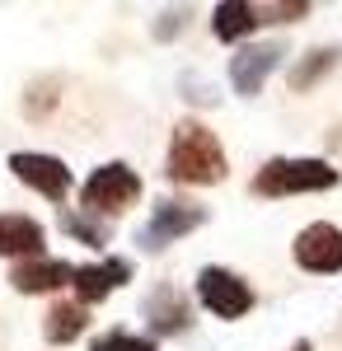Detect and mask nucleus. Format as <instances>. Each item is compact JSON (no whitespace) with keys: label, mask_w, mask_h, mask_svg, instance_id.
Returning a JSON list of instances; mask_svg holds the SVG:
<instances>
[{"label":"nucleus","mask_w":342,"mask_h":351,"mask_svg":"<svg viewBox=\"0 0 342 351\" xmlns=\"http://www.w3.org/2000/svg\"><path fill=\"white\" fill-rule=\"evenodd\" d=\"M164 173L179 188H216L230 178V155L220 145V136L211 132L207 122L183 117L169 132V150H164Z\"/></svg>","instance_id":"1"},{"label":"nucleus","mask_w":342,"mask_h":351,"mask_svg":"<svg viewBox=\"0 0 342 351\" xmlns=\"http://www.w3.org/2000/svg\"><path fill=\"white\" fill-rule=\"evenodd\" d=\"M338 183H342V169H333V160H323V155H272L249 178V192L263 197V202H282V197L333 192Z\"/></svg>","instance_id":"2"},{"label":"nucleus","mask_w":342,"mask_h":351,"mask_svg":"<svg viewBox=\"0 0 342 351\" xmlns=\"http://www.w3.org/2000/svg\"><path fill=\"white\" fill-rule=\"evenodd\" d=\"M141 192H146V183H141V173H136L127 160H108L99 164L84 183H80V206L84 211H94V216H122V211H132L136 202H141Z\"/></svg>","instance_id":"3"},{"label":"nucleus","mask_w":342,"mask_h":351,"mask_svg":"<svg viewBox=\"0 0 342 351\" xmlns=\"http://www.w3.org/2000/svg\"><path fill=\"white\" fill-rule=\"evenodd\" d=\"M202 225H207V206H202V202L159 197L155 206H150V216H146V225L136 230V248H141V253H164L169 243L187 239V234L202 230Z\"/></svg>","instance_id":"4"},{"label":"nucleus","mask_w":342,"mask_h":351,"mask_svg":"<svg viewBox=\"0 0 342 351\" xmlns=\"http://www.w3.org/2000/svg\"><path fill=\"white\" fill-rule=\"evenodd\" d=\"M197 304L207 309L211 319L235 324V319H244V314L258 304V291H253L235 267H216V263H207V267L197 271Z\"/></svg>","instance_id":"5"},{"label":"nucleus","mask_w":342,"mask_h":351,"mask_svg":"<svg viewBox=\"0 0 342 351\" xmlns=\"http://www.w3.org/2000/svg\"><path fill=\"white\" fill-rule=\"evenodd\" d=\"M286 61V38H263V43H244L230 56V89L239 99H258L267 80L277 75V66Z\"/></svg>","instance_id":"6"},{"label":"nucleus","mask_w":342,"mask_h":351,"mask_svg":"<svg viewBox=\"0 0 342 351\" xmlns=\"http://www.w3.org/2000/svg\"><path fill=\"white\" fill-rule=\"evenodd\" d=\"M5 169L24 183L28 192H38V197H47V202H66L71 197V169L61 155H47V150H14Z\"/></svg>","instance_id":"7"},{"label":"nucleus","mask_w":342,"mask_h":351,"mask_svg":"<svg viewBox=\"0 0 342 351\" xmlns=\"http://www.w3.org/2000/svg\"><path fill=\"white\" fill-rule=\"evenodd\" d=\"M290 258L310 276H338L342 271V230L333 220H310L295 234V243H290Z\"/></svg>","instance_id":"8"},{"label":"nucleus","mask_w":342,"mask_h":351,"mask_svg":"<svg viewBox=\"0 0 342 351\" xmlns=\"http://www.w3.org/2000/svg\"><path fill=\"white\" fill-rule=\"evenodd\" d=\"M141 319H146V328H150V337H183L187 328H192V300L174 286V281H159V286H150L146 291V300H141Z\"/></svg>","instance_id":"9"},{"label":"nucleus","mask_w":342,"mask_h":351,"mask_svg":"<svg viewBox=\"0 0 342 351\" xmlns=\"http://www.w3.org/2000/svg\"><path fill=\"white\" fill-rule=\"evenodd\" d=\"M132 276H136L132 258H99V263H80V267H76V281H71L76 304L94 309V304H104L108 295H117Z\"/></svg>","instance_id":"10"},{"label":"nucleus","mask_w":342,"mask_h":351,"mask_svg":"<svg viewBox=\"0 0 342 351\" xmlns=\"http://www.w3.org/2000/svg\"><path fill=\"white\" fill-rule=\"evenodd\" d=\"M5 281H10L14 295H56V291H66V286L76 281V267H71L66 258L43 253V258H24V263H14Z\"/></svg>","instance_id":"11"},{"label":"nucleus","mask_w":342,"mask_h":351,"mask_svg":"<svg viewBox=\"0 0 342 351\" xmlns=\"http://www.w3.org/2000/svg\"><path fill=\"white\" fill-rule=\"evenodd\" d=\"M43 243H47V225L43 220L24 216V211H0V258H43Z\"/></svg>","instance_id":"12"},{"label":"nucleus","mask_w":342,"mask_h":351,"mask_svg":"<svg viewBox=\"0 0 342 351\" xmlns=\"http://www.w3.org/2000/svg\"><path fill=\"white\" fill-rule=\"evenodd\" d=\"M84 328H89V309L76 304V300H56L52 309L43 314V337L52 347H71L76 337H84Z\"/></svg>","instance_id":"13"},{"label":"nucleus","mask_w":342,"mask_h":351,"mask_svg":"<svg viewBox=\"0 0 342 351\" xmlns=\"http://www.w3.org/2000/svg\"><path fill=\"white\" fill-rule=\"evenodd\" d=\"M211 33L220 43H244L249 33H258V5H249V0H220L211 10Z\"/></svg>","instance_id":"14"},{"label":"nucleus","mask_w":342,"mask_h":351,"mask_svg":"<svg viewBox=\"0 0 342 351\" xmlns=\"http://www.w3.org/2000/svg\"><path fill=\"white\" fill-rule=\"evenodd\" d=\"M338 61H342V47L333 43H323V47H310L305 56H295V66H290V75H286V84H290V94H310L328 71H338Z\"/></svg>","instance_id":"15"},{"label":"nucleus","mask_w":342,"mask_h":351,"mask_svg":"<svg viewBox=\"0 0 342 351\" xmlns=\"http://www.w3.org/2000/svg\"><path fill=\"white\" fill-rule=\"evenodd\" d=\"M56 225H61V234H71L84 248H108V239H113V225L94 211H84V206H61Z\"/></svg>","instance_id":"16"},{"label":"nucleus","mask_w":342,"mask_h":351,"mask_svg":"<svg viewBox=\"0 0 342 351\" xmlns=\"http://www.w3.org/2000/svg\"><path fill=\"white\" fill-rule=\"evenodd\" d=\"M61 89H66L61 75H38V80H28V89H24V117L28 122H47V117L61 108Z\"/></svg>","instance_id":"17"},{"label":"nucleus","mask_w":342,"mask_h":351,"mask_svg":"<svg viewBox=\"0 0 342 351\" xmlns=\"http://www.w3.org/2000/svg\"><path fill=\"white\" fill-rule=\"evenodd\" d=\"M89 351H155V337H141V332H127V328H108L99 332Z\"/></svg>","instance_id":"18"},{"label":"nucleus","mask_w":342,"mask_h":351,"mask_svg":"<svg viewBox=\"0 0 342 351\" xmlns=\"http://www.w3.org/2000/svg\"><path fill=\"white\" fill-rule=\"evenodd\" d=\"M310 14V0H277V5H258V28L263 24H300Z\"/></svg>","instance_id":"19"},{"label":"nucleus","mask_w":342,"mask_h":351,"mask_svg":"<svg viewBox=\"0 0 342 351\" xmlns=\"http://www.w3.org/2000/svg\"><path fill=\"white\" fill-rule=\"evenodd\" d=\"M179 94H183L187 104H197V108L220 104V89H216L207 75H197V71H183V75H179Z\"/></svg>","instance_id":"20"},{"label":"nucleus","mask_w":342,"mask_h":351,"mask_svg":"<svg viewBox=\"0 0 342 351\" xmlns=\"http://www.w3.org/2000/svg\"><path fill=\"white\" fill-rule=\"evenodd\" d=\"M183 28H187V5H169V10H159V14H155L150 38H155V43H174Z\"/></svg>","instance_id":"21"},{"label":"nucleus","mask_w":342,"mask_h":351,"mask_svg":"<svg viewBox=\"0 0 342 351\" xmlns=\"http://www.w3.org/2000/svg\"><path fill=\"white\" fill-rule=\"evenodd\" d=\"M290 351H315V342H310V337H295V342H290Z\"/></svg>","instance_id":"22"},{"label":"nucleus","mask_w":342,"mask_h":351,"mask_svg":"<svg viewBox=\"0 0 342 351\" xmlns=\"http://www.w3.org/2000/svg\"><path fill=\"white\" fill-rule=\"evenodd\" d=\"M328 145H338V150H342V127H338V132H328Z\"/></svg>","instance_id":"23"}]
</instances>
